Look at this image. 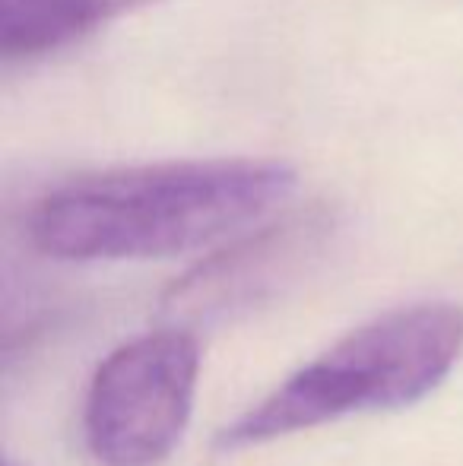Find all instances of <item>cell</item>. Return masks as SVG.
Returning a JSON list of instances; mask_svg holds the SVG:
<instances>
[{
  "label": "cell",
  "instance_id": "1",
  "mask_svg": "<svg viewBox=\"0 0 463 466\" xmlns=\"http://www.w3.org/2000/svg\"><path fill=\"white\" fill-rule=\"evenodd\" d=\"M296 190L277 159H178L70 178L29 209L35 251L70 264L200 251L264 219Z\"/></svg>",
  "mask_w": 463,
  "mask_h": 466
},
{
  "label": "cell",
  "instance_id": "2",
  "mask_svg": "<svg viewBox=\"0 0 463 466\" xmlns=\"http://www.w3.org/2000/svg\"><path fill=\"white\" fill-rule=\"evenodd\" d=\"M463 356V305L416 301L349 330L257 406L232 419L219 451L257 448L352 412L403 410L435 393Z\"/></svg>",
  "mask_w": 463,
  "mask_h": 466
},
{
  "label": "cell",
  "instance_id": "3",
  "mask_svg": "<svg viewBox=\"0 0 463 466\" xmlns=\"http://www.w3.org/2000/svg\"><path fill=\"white\" fill-rule=\"evenodd\" d=\"M200 343L191 327L162 324L99 362L86 390L83 435L99 466H159L194 412Z\"/></svg>",
  "mask_w": 463,
  "mask_h": 466
},
{
  "label": "cell",
  "instance_id": "4",
  "mask_svg": "<svg viewBox=\"0 0 463 466\" xmlns=\"http://www.w3.org/2000/svg\"><path fill=\"white\" fill-rule=\"evenodd\" d=\"M330 235V213L286 216L245 238L226 245L213 258L200 260L185 273L162 299L166 324L200 327L251 311L264 299H273L286 282H292L321 251Z\"/></svg>",
  "mask_w": 463,
  "mask_h": 466
},
{
  "label": "cell",
  "instance_id": "5",
  "mask_svg": "<svg viewBox=\"0 0 463 466\" xmlns=\"http://www.w3.org/2000/svg\"><path fill=\"white\" fill-rule=\"evenodd\" d=\"M156 4L159 0H0V55L6 64L38 61Z\"/></svg>",
  "mask_w": 463,
  "mask_h": 466
},
{
  "label": "cell",
  "instance_id": "6",
  "mask_svg": "<svg viewBox=\"0 0 463 466\" xmlns=\"http://www.w3.org/2000/svg\"><path fill=\"white\" fill-rule=\"evenodd\" d=\"M6 466H16V463H6Z\"/></svg>",
  "mask_w": 463,
  "mask_h": 466
}]
</instances>
